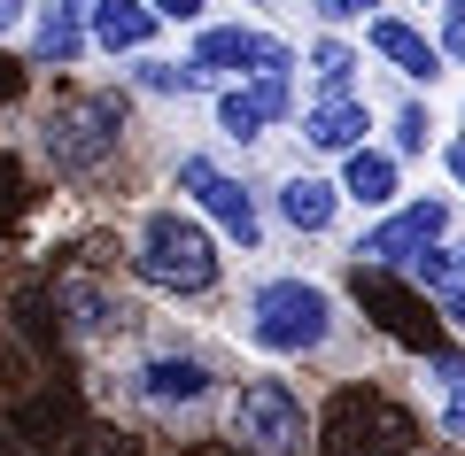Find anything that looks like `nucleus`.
I'll list each match as a JSON object with an SVG mask.
<instances>
[{
    "label": "nucleus",
    "mask_w": 465,
    "mask_h": 456,
    "mask_svg": "<svg viewBox=\"0 0 465 456\" xmlns=\"http://www.w3.org/2000/svg\"><path fill=\"white\" fill-rule=\"evenodd\" d=\"M349 201H365V209L396 201V163L372 155V147H357V155H349Z\"/></svg>",
    "instance_id": "nucleus-19"
},
{
    "label": "nucleus",
    "mask_w": 465,
    "mask_h": 456,
    "mask_svg": "<svg viewBox=\"0 0 465 456\" xmlns=\"http://www.w3.org/2000/svg\"><path fill=\"white\" fill-rule=\"evenodd\" d=\"M54 310L70 317V341H101V333L124 325V310H116V294L101 278H63L54 286Z\"/></svg>",
    "instance_id": "nucleus-12"
},
{
    "label": "nucleus",
    "mask_w": 465,
    "mask_h": 456,
    "mask_svg": "<svg viewBox=\"0 0 465 456\" xmlns=\"http://www.w3.org/2000/svg\"><path fill=\"white\" fill-rule=\"evenodd\" d=\"M133 271L163 294H210L217 286V240L179 209H155L140 225V247H133Z\"/></svg>",
    "instance_id": "nucleus-2"
},
{
    "label": "nucleus",
    "mask_w": 465,
    "mask_h": 456,
    "mask_svg": "<svg viewBox=\"0 0 465 456\" xmlns=\"http://www.w3.org/2000/svg\"><path fill=\"white\" fill-rule=\"evenodd\" d=\"M427 116H419V109H403V124H396V147H403V155H419V147H427Z\"/></svg>",
    "instance_id": "nucleus-26"
},
{
    "label": "nucleus",
    "mask_w": 465,
    "mask_h": 456,
    "mask_svg": "<svg viewBox=\"0 0 465 456\" xmlns=\"http://www.w3.org/2000/svg\"><path fill=\"white\" fill-rule=\"evenodd\" d=\"M442 425H450V433L465 441V379H458V387H450V410H442Z\"/></svg>",
    "instance_id": "nucleus-29"
},
{
    "label": "nucleus",
    "mask_w": 465,
    "mask_h": 456,
    "mask_svg": "<svg viewBox=\"0 0 465 456\" xmlns=\"http://www.w3.org/2000/svg\"><path fill=\"white\" fill-rule=\"evenodd\" d=\"M0 456H16V433H8V425H0Z\"/></svg>",
    "instance_id": "nucleus-35"
},
{
    "label": "nucleus",
    "mask_w": 465,
    "mask_h": 456,
    "mask_svg": "<svg viewBox=\"0 0 465 456\" xmlns=\"http://www.w3.org/2000/svg\"><path fill=\"white\" fill-rule=\"evenodd\" d=\"M16 93H24V63H16V54H0V109H8Z\"/></svg>",
    "instance_id": "nucleus-27"
},
{
    "label": "nucleus",
    "mask_w": 465,
    "mask_h": 456,
    "mask_svg": "<svg viewBox=\"0 0 465 456\" xmlns=\"http://www.w3.org/2000/svg\"><path fill=\"white\" fill-rule=\"evenodd\" d=\"M333 333V310L326 294L302 286V278H272V286H256L249 302V341L272 348V356H302V348H318Z\"/></svg>",
    "instance_id": "nucleus-4"
},
{
    "label": "nucleus",
    "mask_w": 465,
    "mask_h": 456,
    "mask_svg": "<svg viewBox=\"0 0 465 456\" xmlns=\"http://www.w3.org/2000/svg\"><path fill=\"white\" fill-rule=\"evenodd\" d=\"M302 140L326 147V155H333V147H357V140H365V101H349V93L318 101V109L302 116Z\"/></svg>",
    "instance_id": "nucleus-15"
},
{
    "label": "nucleus",
    "mask_w": 465,
    "mask_h": 456,
    "mask_svg": "<svg viewBox=\"0 0 465 456\" xmlns=\"http://www.w3.org/2000/svg\"><path fill=\"white\" fill-rule=\"evenodd\" d=\"M32 54L39 63H78L85 54V24H70L63 8H47V16L32 24Z\"/></svg>",
    "instance_id": "nucleus-20"
},
{
    "label": "nucleus",
    "mask_w": 465,
    "mask_h": 456,
    "mask_svg": "<svg viewBox=\"0 0 465 456\" xmlns=\"http://www.w3.org/2000/svg\"><path fill=\"white\" fill-rule=\"evenodd\" d=\"M411 278L442 302L450 325H465V263H458V256H434V247H427V256H411Z\"/></svg>",
    "instance_id": "nucleus-16"
},
{
    "label": "nucleus",
    "mask_w": 465,
    "mask_h": 456,
    "mask_svg": "<svg viewBox=\"0 0 465 456\" xmlns=\"http://www.w3.org/2000/svg\"><path fill=\"white\" fill-rule=\"evenodd\" d=\"M357 302H365V317L388 333V341L419 348V356H434V348H442V317H434L396 271H372V263H357Z\"/></svg>",
    "instance_id": "nucleus-6"
},
{
    "label": "nucleus",
    "mask_w": 465,
    "mask_h": 456,
    "mask_svg": "<svg viewBox=\"0 0 465 456\" xmlns=\"http://www.w3.org/2000/svg\"><path fill=\"white\" fill-rule=\"evenodd\" d=\"M349 70H357V63H349V47H333V39H326V47H318V78H326V85H349Z\"/></svg>",
    "instance_id": "nucleus-25"
},
{
    "label": "nucleus",
    "mask_w": 465,
    "mask_h": 456,
    "mask_svg": "<svg viewBox=\"0 0 465 456\" xmlns=\"http://www.w3.org/2000/svg\"><path fill=\"white\" fill-rule=\"evenodd\" d=\"M442 201H411L403 217H388L381 232H365V247H357V263H372V271H388V263H411V256H427L434 240H442Z\"/></svg>",
    "instance_id": "nucleus-9"
},
{
    "label": "nucleus",
    "mask_w": 465,
    "mask_h": 456,
    "mask_svg": "<svg viewBox=\"0 0 465 456\" xmlns=\"http://www.w3.org/2000/svg\"><path fill=\"white\" fill-rule=\"evenodd\" d=\"M194 70H256V78H287V70H295V54H287L280 39H264V32L217 24V32H202V47H194Z\"/></svg>",
    "instance_id": "nucleus-8"
},
{
    "label": "nucleus",
    "mask_w": 465,
    "mask_h": 456,
    "mask_svg": "<svg viewBox=\"0 0 465 456\" xmlns=\"http://www.w3.org/2000/svg\"><path fill=\"white\" fill-rule=\"evenodd\" d=\"M16 24H24V0H0V39L16 32Z\"/></svg>",
    "instance_id": "nucleus-32"
},
{
    "label": "nucleus",
    "mask_w": 465,
    "mask_h": 456,
    "mask_svg": "<svg viewBox=\"0 0 465 456\" xmlns=\"http://www.w3.org/2000/svg\"><path fill=\"white\" fill-rule=\"evenodd\" d=\"M16 333L39 348V356H54V341H63V333L47 325V294H39V286H24V294H16Z\"/></svg>",
    "instance_id": "nucleus-22"
},
{
    "label": "nucleus",
    "mask_w": 465,
    "mask_h": 456,
    "mask_svg": "<svg viewBox=\"0 0 465 456\" xmlns=\"http://www.w3.org/2000/svg\"><path fill=\"white\" fill-rule=\"evenodd\" d=\"M372 47H381L388 63L403 70V78H434V70H442V54H434L427 39L411 32V24H372Z\"/></svg>",
    "instance_id": "nucleus-18"
},
{
    "label": "nucleus",
    "mask_w": 465,
    "mask_h": 456,
    "mask_svg": "<svg viewBox=\"0 0 465 456\" xmlns=\"http://www.w3.org/2000/svg\"><path fill=\"white\" fill-rule=\"evenodd\" d=\"M450 16H465V0H450Z\"/></svg>",
    "instance_id": "nucleus-36"
},
{
    "label": "nucleus",
    "mask_w": 465,
    "mask_h": 456,
    "mask_svg": "<svg viewBox=\"0 0 465 456\" xmlns=\"http://www.w3.org/2000/svg\"><path fill=\"white\" fill-rule=\"evenodd\" d=\"M63 456H140V441L124 433V425H78V433L63 441Z\"/></svg>",
    "instance_id": "nucleus-21"
},
{
    "label": "nucleus",
    "mask_w": 465,
    "mask_h": 456,
    "mask_svg": "<svg viewBox=\"0 0 465 456\" xmlns=\"http://www.w3.org/2000/svg\"><path fill=\"white\" fill-rule=\"evenodd\" d=\"M16 209H24V170L0 155V225H16Z\"/></svg>",
    "instance_id": "nucleus-24"
},
{
    "label": "nucleus",
    "mask_w": 465,
    "mask_h": 456,
    "mask_svg": "<svg viewBox=\"0 0 465 456\" xmlns=\"http://www.w3.org/2000/svg\"><path fill=\"white\" fill-rule=\"evenodd\" d=\"M140 85H148V93H202V70H179V63H140Z\"/></svg>",
    "instance_id": "nucleus-23"
},
{
    "label": "nucleus",
    "mask_w": 465,
    "mask_h": 456,
    "mask_svg": "<svg viewBox=\"0 0 465 456\" xmlns=\"http://www.w3.org/2000/svg\"><path fill=\"white\" fill-rule=\"evenodd\" d=\"M450 170H458V186H465V147H450Z\"/></svg>",
    "instance_id": "nucleus-34"
},
{
    "label": "nucleus",
    "mask_w": 465,
    "mask_h": 456,
    "mask_svg": "<svg viewBox=\"0 0 465 456\" xmlns=\"http://www.w3.org/2000/svg\"><path fill=\"white\" fill-rule=\"evenodd\" d=\"M326 441L341 456H411V441H419V425L403 418L388 394H372V387H341L326 403Z\"/></svg>",
    "instance_id": "nucleus-5"
},
{
    "label": "nucleus",
    "mask_w": 465,
    "mask_h": 456,
    "mask_svg": "<svg viewBox=\"0 0 465 456\" xmlns=\"http://www.w3.org/2000/svg\"><path fill=\"white\" fill-rule=\"evenodd\" d=\"M202 0H155V24H194Z\"/></svg>",
    "instance_id": "nucleus-28"
},
{
    "label": "nucleus",
    "mask_w": 465,
    "mask_h": 456,
    "mask_svg": "<svg viewBox=\"0 0 465 456\" xmlns=\"http://www.w3.org/2000/svg\"><path fill=\"white\" fill-rule=\"evenodd\" d=\"M450 54H465V16H458V24H450Z\"/></svg>",
    "instance_id": "nucleus-33"
},
{
    "label": "nucleus",
    "mask_w": 465,
    "mask_h": 456,
    "mask_svg": "<svg viewBox=\"0 0 465 456\" xmlns=\"http://www.w3.org/2000/svg\"><path fill=\"white\" fill-rule=\"evenodd\" d=\"M94 39H101L109 54H140V47L155 39V8H148V0H101Z\"/></svg>",
    "instance_id": "nucleus-14"
},
{
    "label": "nucleus",
    "mask_w": 465,
    "mask_h": 456,
    "mask_svg": "<svg viewBox=\"0 0 465 456\" xmlns=\"http://www.w3.org/2000/svg\"><path fill=\"white\" fill-rule=\"evenodd\" d=\"M272 116H287V78H256V85H232V93L217 101V124H225L232 140H256V131H264Z\"/></svg>",
    "instance_id": "nucleus-13"
},
{
    "label": "nucleus",
    "mask_w": 465,
    "mask_h": 456,
    "mask_svg": "<svg viewBox=\"0 0 465 456\" xmlns=\"http://www.w3.org/2000/svg\"><path fill=\"white\" fill-rule=\"evenodd\" d=\"M116 147H124V101L116 93H70L39 116V155L54 179H94Z\"/></svg>",
    "instance_id": "nucleus-1"
},
{
    "label": "nucleus",
    "mask_w": 465,
    "mask_h": 456,
    "mask_svg": "<svg viewBox=\"0 0 465 456\" xmlns=\"http://www.w3.org/2000/svg\"><path fill=\"white\" fill-rule=\"evenodd\" d=\"M171 179H179L186 194H194V201H202V209H210L217 225H225L232 240H241V247L256 240V201H249V186H232L225 170L210 163V155H179V170H171Z\"/></svg>",
    "instance_id": "nucleus-7"
},
{
    "label": "nucleus",
    "mask_w": 465,
    "mask_h": 456,
    "mask_svg": "<svg viewBox=\"0 0 465 456\" xmlns=\"http://www.w3.org/2000/svg\"><path fill=\"white\" fill-rule=\"evenodd\" d=\"M302 449H311V418L287 379H249L232 394V456H302Z\"/></svg>",
    "instance_id": "nucleus-3"
},
{
    "label": "nucleus",
    "mask_w": 465,
    "mask_h": 456,
    "mask_svg": "<svg viewBox=\"0 0 465 456\" xmlns=\"http://www.w3.org/2000/svg\"><path fill=\"white\" fill-rule=\"evenodd\" d=\"M85 425V410H78V394H63V387H39L32 403H16V418H8V433L16 441H39V449H63L70 433Z\"/></svg>",
    "instance_id": "nucleus-11"
},
{
    "label": "nucleus",
    "mask_w": 465,
    "mask_h": 456,
    "mask_svg": "<svg viewBox=\"0 0 465 456\" xmlns=\"http://www.w3.org/2000/svg\"><path fill=\"white\" fill-rule=\"evenodd\" d=\"M318 8H326V16H365L372 0H318Z\"/></svg>",
    "instance_id": "nucleus-31"
},
{
    "label": "nucleus",
    "mask_w": 465,
    "mask_h": 456,
    "mask_svg": "<svg viewBox=\"0 0 465 456\" xmlns=\"http://www.w3.org/2000/svg\"><path fill=\"white\" fill-rule=\"evenodd\" d=\"M140 394H148V410H194L210 403V364L202 356H148L140 364Z\"/></svg>",
    "instance_id": "nucleus-10"
},
{
    "label": "nucleus",
    "mask_w": 465,
    "mask_h": 456,
    "mask_svg": "<svg viewBox=\"0 0 465 456\" xmlns=\"http://www.w3.org/2000/svg\"><path fill=\"white\" fill-rule=\"evenodd\" d=\"M63 16H70V24H94V16H101V0H63Z\"/></svg>",
    "instance_id": "nucleus-30"
},
{
    "label": "nucleus",
    "mask_w": 465,
    "mask_h": 456,
    "mask_svg": "<svg viewBox=\"0 0 465 456\" xmlns=\"http://www.w3.org/2000/svg\"><path fill=\"white\" fill-rule=\"evenodd\" d=\"M280 217H287L295 232H326V225H333V186H326V179H287V186H280Z\"/></svg>",
    "instance_id": "nucleus-17"
}]
</instances>
